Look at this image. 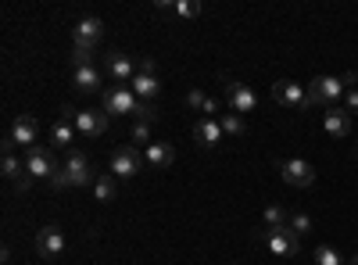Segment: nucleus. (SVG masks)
<instances>
[{"label":"nucleus","mask_w":358,"mask_h":265,"mask_svg":"<svg viewBox=\"0 0 358 265\" xmlns=\"http://www.w3.org/2000/svg\"><path fill=\"white\" fill-rule=\"evenodd\" d=\"M62 119H69L76 126V133L79 136H90V140H101L108 133V126H111V115L108 111H76L72 104L62 108Z\"/></svg>","instance_id":"nucleus-1"},{"label":"nucleus","mask_w":358,"mask_h":265,"mask_svg":"<svg viewBox=\"0 0 358 265\" xmlns=\"http://www.w3.org/2000/svg\"><path fill=\"white\" fill-rule=\"evenodd\" d=\"M36 136H40V122L33 119V115H15V122H11V129H8V136H4V151H29V147H36Z\"/></svg>","instance_id":"nucleus-2"},{"label":"nucleus","mask_w":358,"mask_h":265,"mask_svg":"<svg viewBox=\"0 0 358 265\" xmlns=\"http://www.w3.org/2000/svg\"><path fill=\"white\" fill-rule=\"evenodd\" d=\"M129 86H133V94H136L140 101H147V104L162 94V79H158V62H155V57H140L136 76H133Z\"/></svg>","instance_id":"nucleus-3"},{"label":"nucleus","mask_w":358,"mask_h":265,"mask_svg":"<svg viewBox=\"0 0 358 265\" xmlns=\"http://www.w3.org/2000/svg\"><path fill=\"white\" fill-rule=\"evenodd\" d=\"M305 94H308V104H334L337 97L348 94V86H344V79H337V76H315V79L305 86Z\"/></svg>","instance_id":"nucleus-4"},{"label":"nucleus","mask_w":358,"mask_h":265,"mask_svg":"<svg viewBox=\"0 0 358 265\" xmlns=\"http://www.w3.org/2000/svg\"><path fill=\"white\" fill-rule=\"evenodd\" d=\"M72 40H76L79 50H97L101 40H104V18L83 15V18L76 22V29H72Z\"/></svg>","instance_id":"nucleus-5"},{"label":"nucleus","mask_w":358,"mask_h":265,"mask_svg":"<svg viewBox=\"0 0 358 265\" xmlns=\"http://www.w3.org/2000/svg\"><path fill=\"white\" fill-rule=\"evenodd\" d=\"M101 101H104L108 115H136V108H140V97L129 90V86H108V90L101 94Z\"/></svg>","instance_id":"nucleus-6"},{"label":"nucleus","mask_w":358,"mask_h":265,"mask_svg":"<svg viewBox=\"0 0 358 265\" xmlns=\"http://www.w3.org/2000/svg\"><path fill=\"white\" fill-rule=\"evenodd\" d=\"M276 169H280V176H283V183H290V187H297V190H305V187L315 183V169H312L305 158H283V162H276Z\"/></svg>","instance_id":"nucleus-7"},{"label":"nucleus","mask_w":358,"mask_h":265,"mask_svg":"<svg viewBox=\"0 0 358 265\" xmlns=\"http://www.w3.org/2000/svg\"><path fill=\"white\" fill-rule=\"evenodd\" d=\"M108 169H111L115 180H133V176L143 169V155H136V147H115Z\"/></svg>","instance_id":"nucleus-8"},{"label":"nucleus","mask_w":358,"mask_h":265,"mask_svg":"<svg viewBox=\"0 0 358 265\" xmlns=\"http://www.w3.org/2000/svg\"><path fill=\"white\" fill-rule=\"evenodd\" d=\"M265 248L280 258H294V255H301V237L287 226L283 229H265Z\"/></svg>","instance_id":"nucleus-9"},{"label":"nucleus","mask_w":358,"mask_h":265,"mask_svg":"<svg viewBox=\"0 0 358 265\" xmlns=\"http://www.w3.org/2000/svg\"><path fill=\"white\" fill-rule=\"evenodd\" d=\"M273 101L290 108V111H301L308 104V94H305V86L301 83H294V79H276L273 83Z\"/></svg>","instance_id":"nucleus-10"},{"label":"nucleus","mask_w":358,"mask_h":265,"mask_svg":"<svg viewBox=\"0 0 358 265\" xmlns=\"http://www.w3.org/2000/svg\"><path fill=\"white\" fill-rule=\"evenodd\" d=\"M62 165H65V172H69V183H72V187H94L97 176H94V169H90V158H86L83 151H69Z\"/></svg>","instance_id":"nucleus-11"},{"label":"nucleus","mask_w":358,"mask_h":265,"mask_svg":"<svg viewBox=\"0 0 358 265\" xmlns=\"http://www.w3.org/2000/svg\"><path fill=\"white\" fill-rule=\"evenodd\" d=\"M226 101H229V111H236V115H251L258 108L255 90L244 83H236V79H226Z\"/></svg>","instance_id":"nucleus-12"},{"label":"nucleus","mask_w":358,"mask_h":265,"mask_svg":"<svg viewBox=\"0 0 358 265\" xmlns=\"http://www.w3.org/2000/svg\"><path fill=\"white\" fill-rule=\"evenodd\" d=\"M54 155L47 151V147H29V151H25V172L29 176H33V180H50V172H54Z\"/></svg>","instance_id":"nucleus-13"},{"label":"nucleus","mask_w":358,"mask_h":265,"mask_svg":"<svg viewBox=\"0 0 358 265\" xmlns=\"http://www.w3.org/2000/svg\"><path fill=\"white\" fill-rule=\"evenodd\" d=\"M62 251H65V233L57 229V226H43L36 233V255L47 258V262H54V258H62Z\"/></svg>","instance_id":"nucleus-14"},{"label":"nucleus","mask_w":358,"mask_h":265,"mask_svg":"<svg viewBox=\"0 0 358 265\" xmlns=\"http://www.w3.org/2000/svg\"><path fill=\"white\" fill-rule=\"evenodd\" d=\"M104 72H108L118 86H126V83H133L136 65H133V57H126L122 50H111V54L104 57Z\"/></svg>","instance_id":"nucleus-15"},{"label":"nucleus","mask_w":358,"mask_h":265,"mask_svg":"<svg viewBox=\"0 0 358 265\" xmlns=\"http://www.w3.org/2000/svg\"><path fill=\"white\" fill-rule=\"evenodd\" d=\"M72 86L79 94H97L104 86V72L97 65H79V69H72Z\"/></svg>","instance_id":"nucleus-16"},{"label":"nucleus","mask_w":358,"mask_h":265,"mask_svg":"<svg viewBox=\"0 0 358 265\" xmlns=\"http://www.w3.org/2000/svg\"><path fill=\"white\" fill-rule=\"evenodd\" d=\"M322 129L330 133V136H348L351 133V115L344 111V108H326L322 111Z\"/></svg>","instance_id":"nucleus-17"},{"label":"nucleus","mask_w":358,"mask_h":265,"mask_svg":"<svg viewBox=\"0 0 358 265\" xmlns=\"http://www.w3.org/2000/svg\"><path fill=\"white\" fill-rule=\"evenodd\" d=\"M194 140L201 143V147H219L222 143V126H219V119H197L194 122Z\"/></svg>","instance_id":"nucleus-18"},{"label":"nucleus","mask_w":358,"mask_h":265,"mask_svg":"<svg viewBox=\"0 0 358 265\" xmlns=\"http://www.w3.org/2000/svg\"><path fill=\"white\" fill-rule=\"evenodd\" d=\"M143 162L151 165V169H169V165L176 162V147L165 143V140H158V143H151V147H143Z\"/></svg>","instance_id":"nucleus-19"},{"label":"nucleus","mask_w":358,"mask_h":265,"mask_svg":"<svg viewBox=\"0 0 358 265\" xmlns=\"http://www.w3.org/2000/svg\"><path fill=\"white\" fill-rule=\"evenodd\" d=\"M76 126L69 122V119H57L54 126H50V147H62V151H69V147L76 143Z\"/></svg>","instance_id":"nucleus-20"},{"label":"nucleus","mask_w":358,"mask_h":265,"mask_svg":"<svg viewBox=\"0 0 358 265\" xmlns=\"http://www.w3.org/2000/svg\"><path fill=\"white\" fill-rule=\"evenodd\" d=\"M94 197H97V201H104V204H111V201L118 197V183H115V176L97 172V180H94Z\"/></svg>","instance_id":"nucleus-21"},{"label":"nucleus","mask_w":358,"mask_h":265,"mask_svg":"<svg viewBox=\"0 0 358 265\" xmlns=\"http://www.w3.org/2000/svg\"><path fill=\"white\" fill-rule=\"evenodd\" d=\"M0 172H4V180H18V176H25V158H18L15 151H4V158H0Z\"/></svg>","instance_id":"nucleus-22"},{"label":"nucleus","mask_w":358,"mask_h":265,"mask_svg":"<svg viewBox=\"0 0 358 265\" xmlns=\"http://www.w3.org/2000/svg\"><path fill=\"white\" fill-rule=\"evenodd\" d=\"M219 126H222V133H226V136H244V133H248L244 115H236V111H226V115H219Z\"/></svg>","instance_id":"nucleus-23"},{"label":"nucleus","mask_w":358,"mask_h":265,"mask_svg":"<svg viewBox=\"0 0 358 265\" xmlns=\"http://www.w3.org/2000/svg\"><path fill=\"white\" fill-rule=\"evenodd\" d=\"M312 258H315V265H344L341 251H337V248H330V244H319V248L312 251Z\"/></svg>","instance_id":"nucleus-24"},{"label":"nucleus","mask_w":358,"mask_h":265,"mask_svg":"<svg viewBox=\"0 0 358 265\" xmlns=\"http://www.w3.org/2000/svg\"><path fill=\"white\" fill-rule=\"evenodd\" d=\"M287 222H290L287 208H280V204H268L265 208V229H283Z\"/></svg>","instance_id":"nucleus-25"},{"label":"nucleus","mask_w":358,"mask_h":265,"mask_svg":"<svg viewBox=\"0 0 358 265\" xmlns=\"http://www.w3.org/2000/svg\"><path fill=\"white\" fill-rule=\"evenodd\" d=\"M287 229H294L297 237H305V233L312 229V215H308V212H294L290 222H287Z\"/></svg>","instance_id":"nucleus-26"},{"label":"nucleus","mask_w":358,"mask_h":265,"mask_svg":"<svg viewBox=\"0 0 358 265\" xmlns=\"http://www.w3.org/2000/svg\"><path fill=\"white\" fill-rule=\"evenodd\" d=\"M179 18H197L201 15V0H176V8H172Z\"/></svg>","instance_id":"nucleus-27"},{"label":"nucleus","mask_w":358,"mask_h":265,"mask_svg":"<svg viewBox=\"0 0 358 265\" xmlns=\"http://www.w3.org/2000/svg\"><path fill=\"white\" fill-rule=\"evenodd\" d=\"M129 136H133V143H143V147H151V122H133Z\"/></svg>","instance_id":"nucleus-28"},{"label":"nucleus","mask_w":358,"mask_h":265,"mask_svg":"<svg viewBox=\"0 0 358 265\" xmlns=\"http://www.w3.org/2000/svg\"><path fill=\"white\" fill-rule=\"evenodd\" d=\"M50 187H54V190H69V187H72V183H69V172H65L62 162H57L54 172H50Z\"/></svg>","instance_id":"nucleus-29"},{"label":"nucleus","mask_w":358,"mask_h":265,"mask_svg":"<svg viewBox=\"0 0 358 265\" xmlns=\"http://www.w3.org/2000/svg\"><path fill=\"white\" fill-rule=\"evenodd\" d=\"M136 122H158V111H155V104L140 101V108H136Z\"/></svg>","instance_id":"nucleus-30"},{"label":"nucleus","mask_w":358,"mask_h":265,"mask_svg":"<svg viewBox=\"0 0 358 265\" xmlns=\"http://www.w3.org/2000/svg\"><path fill=\"white\" fill-rule=\"evenodd\" d=\"M204 101H208L204 90H190L187 94V108H194V111H204Z\"/></svg>","instance_id":"nucleus-31"},{"label":"nucleus","mask_w":358,"mask_h":265,"mask_svg":"<svg viewBox=\"0 0 358 265\" xmlns=\"http://www.w3.org/2000/svg\"><path fill=\"white\" fill-rule=\"evenodd\" d=\"M344 111H348V115H358V90H355V86L344 94Z\"/></svg>","instance_id":"nucleus-32"},{"label":"nucleus","mask_w":358,"mask_h":265,"mask_svg":"<svg viewBox=\"0 0 358 265\" xmlns=\"http://www.w3.org/2000/svg\"><path fill=\"white\" fill-rule=\"evenodd\" d=\"M11 187H15V194H29V190H33V176H29V172H25V176H18V180H15Z\"/></svg>","instance_id":"nucleus-33"},{"label":"nucleus","mask_w":358,"mask_h":265,"mask_svg":"<svg viewBox=\"0 0 358 265\" xmlns=\"http://www.w3.org/2000/svg\"><path fill=\"white\" fill-rule=\"evenodd\" d=\"M348 265H358V255H355V258H351V262H348Z\"/></svg>","instance_id":"nucleus-34"}]
</instances>
